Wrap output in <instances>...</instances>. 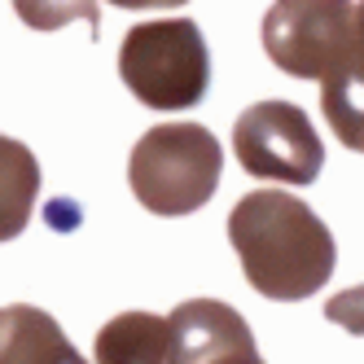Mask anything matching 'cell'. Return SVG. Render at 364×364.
Masks as SVG:
<instances>
[{
	"label": "cell",
	"mask_w": 364,
	"mask_h": 364,
	"mask_svg": "<svg viewBox=\"0 0 364 364\" xmlns=\"http://www.w3.org/2000/svg\"><path fill=\"white\" fill-rule=\"evenodd\" d=\"M355 36H360V48H364V0L355 5Z\"/></svg>",
	"instance_id": "obj_15"
},
{
	"label": "cell",
	"mask_w": 364,
	"mask_h": 364,
	"mask_svg": "<svg viewBox=\"0 0 364 364\" xmlns=\"http://www.w3.org/2000/svg\"><path fill=\"white\" fill-rule=\"evenodd\" d=\"M110 5H119V9H176L185 0H110Z\"/></svg>",
	"instance_id": "obj_13"
},
{
	"label": "cell",
	"mask_w": 364,
	"mask_h": 364,
	"mask_svg": "<svg viewBox=\"0 0 364 364\" xmlns=\"http://www.w3.org/2000/svg\"><path fill=\"white\" fill-rule=\"evenodd\" d=\"M232 154L246 167V176L281 180V185H311L325 167V145L307 110L294 101L246 106L232 123Z\"/></svg>",
	"instance_id": "obj_5"
},
{
	"label": "cell",
	"mask_w": 364,
	"mask_h": 364,
	"mask_svg": "<svg viewBox=\"0 0 364 364\" xmlns=\"http://www.w3.org/2000/svg\"><path fill=\"white\" fill-rule=\"evenodd\" d=\"M224 149L202 123H159L132 145L127 185L154 215H189L220 189Z\"/></svg>",
	"instance_id": "obj_2"
},
{
	"label": "cell",
	"mask_w": 364,
	"mask_h": 364,
	"mask_svg": "<svg viewBox=\"0 0 364 364\" xmlns=\"http://www.w3.org/2000/svg\"><path fill=\"white\" fill-rule=\"evenodd\" d=\"M220 364H264V360H259V351H237V355H224Z\"/></svg>",
	"instance_id": "obj_14"
},
{
	"label": "cell",
	"mask_w": 364,
	"mask_h": 364,
	"mask_svg": "<svg viewBox=\"0 0 364 364\" xmlns=\"http://www.w3.org/2000/svg\"><path fill=\"white\" fill-rule=\"evenodd\" d=\"M325 321H333L338 329H347V333H360V338H364V285L333 294V299L325 303Z\"/></svg>",
	"instance_id": "obj_12"
},
{
	"label": "cell",
	"mask_w": 364,
	"mask_h": 364,
	"mask_svg": "<svg viewBox=\"0 0 364 364\" xmlns=\"http://www.w3.org/2000/svg\"><path fill=\"white\" fill-rule=\"evenodd\" d=\"M0 364H88L44 307H0Z\"/></svg>",
	"instance_id": "obj_7"
},
{
	"label": "cell",
	"mask_w": 364,
	"mask_h": 364,
	"mask_svg": "<svg viewBox=\"0 0 364 364\" xmlns=\"http://www.w3.org/2000/svg\"><path fill=\"white\" fill-rule=\"evenodd\" d=\"M167 338H171L167 316L123 311V316L106 321V329H97L92 355H97V364H163L167 360Z\"/></svg>",
	"instance_id": "obj_8"
},
{
	"label": "cell",
	"mask_w": 364,
	"mask_h": 364,
	"mask_svg": "<svg viewBox=\"0 0 364 364\" xmlns=\"http://www.w3.org/2000/svg\"><path fill=\"white\" fill-rule=\"evenodd\" d=\"M119 75L149 110H189L211 88V48L193 18L141 22L123 36Z\"/></svg>",
	"instance_id": "obj_3"
},
{
	"label": "cell",
	"mask_w": 364,
	"mask_h": 364,
	"mask_svg": "<svg viewBox=\"0 0 364 364\" xmlns=\"http://www.w3.org/2000/svg\"><path fill=\"white\" fill-rule=\"evenodd\" d=\"M36 193H40L36 154L14 136H0V242H14L31 224Z\"/></svg>",
	"instance_id": "obj_9"
},
{
	"label": "cell",
	"mask_w": 364,
	"mask_h": 364,
	"mask_svg": "<svg viewBox=\"0 0 364 364\" xmlns=\"http://www.w3.org/2000/svg\"><path fill=\"white\" fill-rule=\"evenodd\" d=\"M321 110L333 136L364 154V48H355L343 66H333L321 80Z\"/></svg>",
	"instance_id": "obj_10"
},
{
	"label": "cell",
	"mask_w": 364,
	"mask_h": 364,
	"mask_svg": "<svg viewBox=\"0 0 364 364\" xmlns=\"http://www.w3.org/2000/svg\"><path fill=\"white\" fill-rule=\"evenodd\" d=\"M259 36L272 66L294 80H325L360 48L351 0H272Z\"/></svg>",
	"instance_id": "obj_4"
},
{
	"label": "cell",
	"mask_w": 364,
	"mask_h": 364,
	"mask_svg": "<svg viewBox=\"0 0 364 364\" xmlns=\"http://www.w3.org/2000/svg\"><path fill=\"white\" fill-rule=\"evenodd\" d=\"M228 242L242 259L246 281L277 303L311 299L338 264V246L325 220L281 189H255L232 206Z\"/></svg>",
	"instance_id": "obj_1"
},
{
	"label": "cell",
	"mask_w": 364,
	"mask_h": 364,
	"mask_svg": "<svg viewBox=\"0 0 364 364\" xmlns=\"http://www.w3.org/2000/svg\"><path fill=\"white\" fill-rule=\"evenodd\" d=\"M167 360L163 364H220L224 355L255 351V333L242 311H232L220 299H189L171 316Z\"/></svg>",
	"instance_id": "obj_6"
},
{
	"label": "cell",
	"mask_w": 364,
	"mask_h": 364,
	"mask_svg": "<svg viewBox=\"0 0 364 364\" xmlns=\"http://www.w3.org/2000/svg\"><path fill=\"white\" fill-rule=\"evenodd\" d=\"M14 9L18 18L27 22L31 31H62L66 22H88L92 36L101 31V9H97V0H14Z\"/></svg>",
	"instance_id": "obj_11"
}]
</instances>
